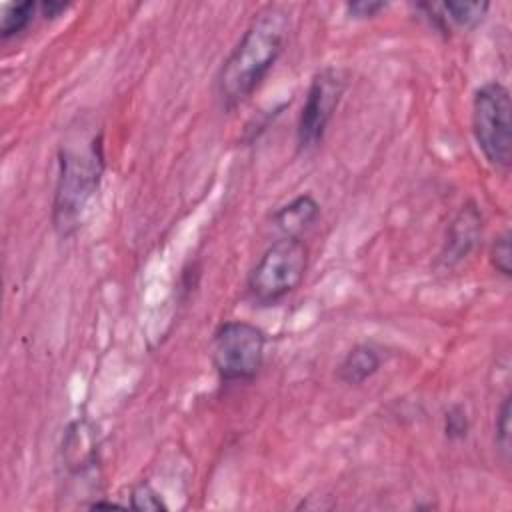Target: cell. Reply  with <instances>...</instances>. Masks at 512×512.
Instances as JSON below:
<instances>
[{
    "mask_svg": "<svg viewBox=\"0 0 512 512\" xmlns=\"http://www.w3.org/2000/svg\"><path fill=\"white\" fill-rule=\"evenodd\" d=\"M470 428L466 410L462 406H452L444 416V432L450 440H462L466 438Z\"/></svg>",
    "mask_w": 512,
    "mask_h": 512,
    "instance_id": "5bb4252c",
    "label": "cell"
},
{
    "mask_svg": "<svg viewBox=\"0 0 512 512\" xmlns=\"http://www.w3.org/2000/svg\"><path fill=\"white\" fill-rule=\"evenodd\" d=\"M510 414H512L510 396H506L496 416V444L506 458L510 456Z\"/></svg>",
    "mask_w": 512,
    "mask_h": 512,
    "instance_id": "9a60e30c",
    "label": "cell"
},
{
    "mask_svg": "<svg viewBox=\"0 0 512 512\" xmlns=\"http://www.w3.org/2000/svg\"><path fill=\"white\" fill-rule=\"evenodd\" d=\"M68 2H56V0H48V2H40L38 10L42 12L44 18H58L62 12L68 10Z\"/></svg>",
    "mask_w": 512,
    "mask_h": 512,
    "instance_id": "e0dca14e",
    "label": "cell"
},
{
    "mask_svg": "<svg viewBox=\"0 0 512 512\" xmlns=\"http://www.w3.org/2000/svg\"><path fill=\"white\" fill-rule=\"evenodd\" d=\"M36 10H38V4L30 2V0L28 2L10 4L4 10L2 22H0V36H2V40L18 36L22 30H26Z\"/></svg>",
    "mask_w": 512,
    "mask_h": 512,
    "instance_id": "8fae6325",
    "label": "cell"
},
{
    "mask_svg": "<svg viewBox=\"0 0 512 512\" xmlns=\"http://www.w3.org/2000/svg\"><path fill=\"white\" fill-rule=\"evenodd\" d=\"M308 268V248L302 238L282 236L272 242L250 270L246 288L258 306H272L294 292Z\"/></svg>",
    "mask_w": 512,
    "mask_h": 512,
    "instance_id": "3957f363",
    "label": "cell"
},
{
    "mask_svg": "<svg viewBox=\"0 0 512 512\" xmlns=\"http://www.w3.org/2000/svg\"><path fill=\"white\" fill-rule=\"evenodd\" d=\"M130 508H134V510H166L168 506L164 504L160 494L148 482H140L138 486L132 488Z\"/></svg>",
    "mask_w": 512,
    "mask_h": 512,
    "instance_id": "4fadbf2b",
    "label": "cell"
},
{
    "mask_svg": "<svg viewBox=\"0 0 512 512\" xmlns=\"http://www.w3.org/2000/svg\"><path fill=\"white\" fill-rule=\"evenodd\" d=\"M96 442L94 434L88 428L86 422H72L70 428L66 430L64 444H62V454H64V464L70 472L80 474L86 472L96 464Z\"/></svg>",
    "mask_w": 512,
    "mask_h": 512,
    "instance_id": "ba28073f",
    "label": "cell"
},
{
    "mask_svg": "<svg viewBox=\"0 0 512 512\" xmlns=\"http://www.w3.org/2000/svg\"><path fill=\"white\" fill-rule=\"evenodd\" d=\"M264 332L244 320L222 322L212 336V364L224 382L256 378L264 362Z\"/></svg>",
    "mask_w": 512,
    "mask_h": 512,
    "instance_id": "5b68a950",
    "label": "cell"
},
{
    "mask_svg": "<svg viewBox=\"0 0 512 512\" xmlns=\"http://www.w3.org/2000/svg\"><path fill=\"white\" fill-rule=\"evenodd\" d=\"M382 364V356L378 354V348L372 344H356L346 352L342 362L336 368V376L340 382L348 386L364 384L368 378H372Z\"/></svg>",
    "mask_w": 512,
    "mask_h": 512,
    "instance_id": "30bf717a",
    "label": "cell"
},
{
    "mask_svg": "<svg viewBox=\"0 0 512 512\" xmlns=\"http://www.w3.org/2000/svg\"><path fill=\"white\" fill-rule=\"evenodd\" d=\"M490 262L502 276L510 278L512 274V250H510V232L500 234L490 246Z\"/></svg>",
    "mask_w": 512,
    "mask_h": 512,
    "instance_id": "7c38bea8",
    "label": "cell"
},
{
    "mask_svg": "<svg viewBox=\"0 0 512 512\" xmlns=\"http://www.w3.org/2000/svg\"><path fill=\"white\" fill-rule=\"evenodd\" d=\"M288 26L280 6H266L252 18L216 78L224 108L238 106L262 84L284 50Z\"/></svg>",
    "mask_w": 512,
    "mask_h": 512,
    "instance_id": "6da1fadb",
    "label": "cell"
},
{
    "mask_svg": "<svg viewBox=\"0 0 512 512\" xmlns=\"http://www.w3.org/2000/svg\"><path fill=\"white\" fill-rule=\"evenodd\" d=\"M386 6L388 2H382V0H356V2H348L346 10L352 18H372Z\"/></svg>",
    "mask_w": 512,
    "mask_h": 512,
    "instance_id": "2e32d148",
    "label": "cell"
},
{
    "mask_svg": "<svg viewBox=\"0 0 512 512\" xmlns=\"http://www.w3.org/2000/svg\"><path fill=\"white\" fill-rule=\"evenodd\" d=\"M472 132L488 164L506 170L512 160V100L504 84L486 82L474 92Z\"/></svg>",
    "mask_w": 512,
    "mask_h": 512,
    "instance_id": "277c9868",
    "label": "cell"
},
{
    "mask_svg": "<svg viewBox=\"0 0 512 512\" xmlns=\"http://www.w3.org/2000/svg\"><path fill=\"white\" fill-rule=\"evenodd\" d=\"M344 88L346 74L340 68L328 66L314 74L296 126V144L300 152H308L322 142L326 128L342 100Z\"/></svg>",
    "mask_w": 512,
    "mask_h": 512,
    "instance_id": "8992f818",
    "label": "cell"
},
{
    "mask_svg": "<svg viewBox=\"0 0 512 512\" xmlns=\"http://www.w3.org/2000/svg\"><path fill=\"white\" fill-rule=\"evenodd\" d=\"M90 508H122L120 504H114V502H102V500H96L90 504Z\"/></svg>",
    "mask_w": 512,
    "mask_h": 512,
    "instance_id": "ac0fdd59",
    "label": "cell"
},
{
    "mask_svg": "<svg viewBox=\"0 0 512 512\" xmlns=\"http://www.w3.org/2000/svg\"><path fill=\"white\" fill-rule=\"evenodd\" d=\"M102 134L84 144H66L58 152V176L52 200V224L60 236H72L84 222L104 174Z\"/></svg>",
    "mask_w": 512,
    "mask_h": 512,
    "instance_id": "7a4b0ae2",
    "label": "cell"
},
{
    "mask_svg": "<svg viewBox=\"0 0 512 512\" xmlns=\"http://www.w3.org/2000/svg\"><path fill=\"white\" fill-rule=\"evenodd\" d=\"M318 216H320V204L314 200V196L300 194L288 204L280 206L272 214V222L284 236L300 238V234L308 230Z\"/></svg>",
    "mask_w": 512,
    "mask_h": 512,
    "instance_id": "9c48e42d",
    "label": "cell"
},
{
    "mask_svg": "<svg viewBox=\"0 0 512 512\" xmlns=\"http://www.w3.org/2000/svg\"><path fill=\"white\" fill-rule=\"evenodd\" d=\"M482 236V214L474 202L464 204L446 230L440 262L450 268L460 264L476 248Z\"/></svg>",
    "mask_w": 512,
    "mask_h": 512,
    "instance_id": "52a82bcc",
    "label": "cell"
}]
</instances>
